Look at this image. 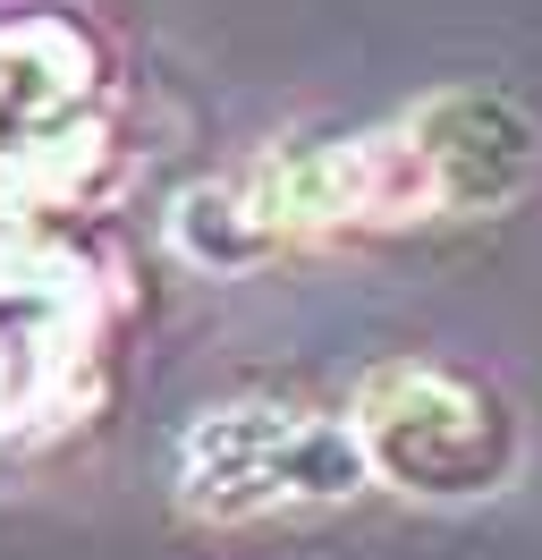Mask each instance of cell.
<instances>
[{"mask_svg":"<svg viewBox=\"0 0 542 560\" xmlns=\"http://www.w3.org/2000/svg\"><path fill=\"white\" fill-rule=\"evenodd\" d=\"M356 451L373 476L424 501H474L500 492L517 467V424L483 383L449 365H381L356 408Z\"/></svg>","mask_w":542,"mask_h":560,"instance_id":"cell-1","label":"cell"},{"mask_svg":"<svg viewBox=\"0 0 542 560\" xmlns=\"http://www.w3.org/2000/svg\"><path fill=\"white\" fill-rule=\"evenodd\" d=\"M373 467L356 451V424H314L280 417V408H229V417L196 424L187 442V501L212 518H246V510H280V501H339L356 492Z\"/></svg>","mask_w":542,"mask_h":560,"instance_id":"cell-2","label":"cell"},{"mask_svg":"<svg viewBox=\"0 0 542 560\" xmlns=\"http://www.w3.org/2000/svg\"><path fill=\"white\" fill-rule=\"evenodd\" d=\"M406 153L449 212H492L534 178V128L500 94H440L406 128Z\"/></svg>","mask_w":542,"mask_h":560,"instance_id":"cell-3","label":"cell"}]
</instances>
